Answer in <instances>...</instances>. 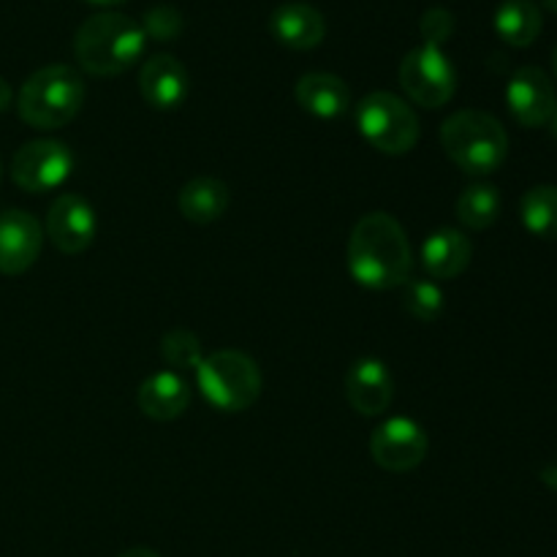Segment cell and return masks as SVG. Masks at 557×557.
I'll return each instance as SVG.
<instances>
[{"label": "cell", "mask_w": 557, "mask_h": 557, "mask_svg": "<svg viewBox=\"0 0 557 557\" xmlns=\"http://www.w3.org/2000/svg\"><path fill=\"white\" fill-rule=\"evenodd\" d=\"M41 223L25 210L0 212V272L22 275L36 264L41 253Z\"/></svg>", "instance_id": "13"}, {"label": "cell", "mask_w": 557, "mask_h": 557, "mask_svg": "<svg viewBox=\"0 0 557 557\" xmlns=\"http://www.w3.org/2000/svg\"><path fill=\"white\" fill-rule=\"evenodd\" d=\"M473 245L460 228H438L422 245V267L433 281H451L471 264Z\"/></svg>", "instance_id": "16"}, {"label": "cell", "mask_w": 557, "mask_h": 557, "mask_svg": "<svg viewBox=\"0 0 557 557\" xmlns=\"http://www.w3.org/2000/svg\"><path fill=\"white\" fill-rule=\"evenodd\" d=\"M348 272L373 292L403 288L413 275V253L406 232L389 212L359 218L348 237Z\"/></svg>", "instance_id": "1"}, {"label": "cell", "mask_w": 557, "mask_h": 557, "mask_svg": "<svg viewBox=\"0 0 557 557\" xmlns=\"http://www.w3.org/2000/svg\"><path fill=\"white\" fill-rule=\"evenodd\" d=\"M9 107H11V87H9V82L0 76V114H3Z\"/></svg>", "instance_id": "27"}, {"label": "cell", "mask_w": 557, "mask_h": 557, "mask_svg": "<svg viewBox=\"0 0 557 557\" xmlns=\"http://www.w3.org/2000/svg\"><path fill=\"white\" fill-rule=\"evenodd\" d=\"M348 406L362 417H381L389 411L392 397H395V381H392L389 368L375 357H362L346 370L343 381Z\"/></svg>", "instance_id": "12"}, {"label": "cell", "mask_w": 557, "mask_h": 557, "mask_svg": "<svg viewBox=\"0 0 557 557\" xmlns=\"http://www.w3.org/2000/svg\"><path fill=\"white\" fill-rule=\"evenodd\" d=\"M547 9L555 11V14H557V0H547Z\"/></svg>", "instance_id": "31"}, {"label": "cell", "mask_w": 557, "mask_h": 557, "mask_svg": "<svg viewBox=\"0 0 557 557\" xmlns=\"http://www.w3.org/2000/svg\"><path fill=\"white\" fill-rule=\"evenodd\" d=\"M47 234L54 248L65 256H76L92 245L98 234V218L90 201L79 194H63L52 201L47 215Z\"/></svg>", "instance_id": "10"}, {"label": "cell", "mask_w": 557, "mask_h": 557, "mask_svg": "<svg viewBox=\"0 0 557 557\" xmlns=\"http://www.w3.org/2000/svg\"><path fill=\"white\" fill-rule=\"evenodd\" d=\"M141 30H145V36L156 38V41H172L183 33V14L174 5H152L145 20H141Z\"/></svg>", "instance_id": "25"}, {"label": "cell", "mask_w": 557, "mask_h": 557, "mask_svg": "<svg viewBox=\"0 0 557 557\" xmlns=\"http://www.w3.org/2000/svg\"><path fill=\"white\" fill-rule=\"evenodd\" d=\"M74 163V152L65 141H27L16 150L14 161H11V180L27 194H49L71 177Z\"/></svg>", "instance_id": "8"}, {"label": "cell", "mask_w": 557, "mask_h": 557, "mask_svg": "<svg viewBox=\"0 0 557 557\" xmlns=\"http://www.w3.org/2000/svg\"><path fill=\"white\" fill-rule=\"evenodd\" d=\"M528 232L539 239H557V185H536L520 201Z\"/></svg>", "instance_id": "22"}, {"label": "cell", "mask_w": 557, "mask_h": 557, "mask_svg": "<svg viewBox=\"0 0 557 557\" xmlns=\"http://www.w3.org/2000/svg\"><path fill=\"white\" fill-rule=\"evenodd\" d=\"M145 44L147 36L139 22L117 11H101L82 22L74 38V54L87 74L117 76L141 58Z\"/></svg>", "instance_id": "2"}, {"label": "cell", "mask_w": 557, "mask_h": 557, "mask_svg": "<svg viewBox=\"0 0 557 557\" xmlns=\"http://www.w3.org/2000/svg\"><path fill=\"white\" fill-rule=\"evenodd\" d=\"M400 85L419 107L441 109L457 90L455 65L441 47L422 44L403 58Z\"/></svg>", "instance_id": "7"}, {"label": "cell", "mask_w": 557, "mask_h": 557, "mask_svg": "<svg viewBox=\"0 0 557 557\" xmlns=\"http://www.w3.org/2000/svg\"><path fill=\"white\" fill-rule=\"evenodd\" d=\"M403 305L408 313L422 324H433L441 319L446 308V297L435 281H408L403 286Z\"/></svg>", "instance_id": "23"}, {"label": "cell", "mask_w": 557, "mask_h": 557, "mask_svg": "<svg viewBox=\"0 0 557 557\" xmlns=\"http://www.w3.org/2000/svg\"><path fill=\"white\" fill-rule=\"evenodd\" d=\"M506 103H509V112L515 114L517 123L525 125V128L547 125L557 107L555 87L547 71L536 69V65L515 71L509 87H506Z\"/></svg>", "instance_id": "11"}, {"label": "cell", "mask_w": 557, "mask_h": 557, "mask_svg": "<svg viewBox=\"0 0 557 557\" xmlns=\"http://www.w3.org/2000/svg\"><path fill=\"white\" fill-rule=\"evenodd\" d=\"M500 218V190L487 183H473L457 199V221L473 232H484Z\"/></svg>", "instance_id": "21"}, {"label": "cell", "mask_w": 557, "mask_h": 557, "mask_svg": "<svg viewBox=\"0 0 557 557\" xmlns=\"http://www.w3.org/2000/svg\"><path fill=\"white\" fill-rule=\"evenodd\" d=\"M294 96L305 112L319 120H337L351 107V90L346 82L335 74H324V71L299 76Z\"/></svg>", "instance_id": "17"}, {"label": "cell", "mask_w": 557, "mask_h": 557, "mask_svg": "<svg viewBox=\"0 0 557 557\" xmlns=\"http://www.w3.org/2000/svg\"><path fill=\"white\" fill-rule=\"evenodd\" d=\"M141 98L158 112H174L190 92L188 69L174 54H152L139 71Z\"/></svg>", "instance_id": "14"}, {"label": "cell", "mask_w": 557, "mask_h": 557, "mask_svg": "<svg viewBox=\"0 0 557 557\" xmlns=\"http://www.w3.org/2000/svg\"><path fill=\"white\" fill-rule=\"evenodd\" d=\"M120 557H161L156 553V549H147V547H134L128 549V553H123Z\"/></svg>", "instance_id": "28"}, {"label": "cell", "mask_w": 557, "mask_h": 557, "mask_svg": "<svg viewBox=\"0 0 557 557\" xmlns=\"http://www.w3.org/2000/svg\"><path fill=\"white\" fill-rule=\"evenodd\" d=\"M228 201H232L228 185L218 177H194L183 185L177 196L183 218L196 226H210L221 221L228 210Z\"/></svg>", "instance_id": "19"}, {"label": "cell", "mask_w": 557, "mask_h": 557, "mask_svg": "<svg viewBox=\"0 0 557 557\" xmlns=\"http://www.w3.org/2000/svg\"><path fill=\"white\" fill-rule=\"evenodd\" d=\"M549 123H553V134L557 136V107H555V112H553V117H549Z\"/></svg>", "instance_id": "30"}, {"label": "cell", "mask_w": 557, "mask_h": 557, "mask_svg": "<svg viewBox=\"0 0 557 557\" xmlns=\"http://www.w3.org/2000/svg\"><path fill=\"white\" fill-rule=\"evenodd\" d=\"M194 373L205 400L223 413L248 411L261 395L259 364L234 348L207 354Z\"/></svg>", "instance_id": "5"}, {"label": "cell", "mask_w": 557, "mask_h": 557, "mask_svg": "<svg viewBox=\"0 0 557 557\" xmlns=\"http://www.w3.org/2000/svg\"><path fill=\"white\" fill-rule=\"evenodd\" d=\"M357 128L373 150L406 156L419 141L417 112L395 92H370L357 107Z\"/></svg>", "instance_id": "6"}, {"label": "cell", "mask_w": 557, "mask_h": 557, "mask_svg": "<svg viewBox=\"0 0 557 557\" xmlns=\"http://www.w3.org/2000/svg\"><path fill=\"white\" fill-rule=\"evenodd\" d=\"M92 5H120V3H128V0H87Z\"/></svg>", "instance_id": "29"}, {"label": "cell", "mask_w": 557, "mask_h": 557, "mask_svg": "<svg viewBox=\"0 0 557 557\" xmlns=\"http://www.w3.org/2000/svg\"><path fill=\"white\" fill-rule=\"evenodd\" d=\"M495 33L509 47H531L542 33V11L531 0H506L495 11Z\"/></svg>", "instance_id": "20"}, {"label": "cell", "mask_w": 557, "mask_h": 557, "mask_svg": "<svg viewBox=\"0 0 557 557\" xmlns=\"http://www.w3.org/2000/svg\"><path fill=\"white\" fill-rule=\"evenodd\" d=\"M85 103V82L71 65H47L27 76L22 85L16 109L27 125L38 131L63 128L79 114Z\"/></svg>", "instance_id": "4"}, {"label": "cell", "mask_w": 557, "mask_h": 557, "mask_svg": "<svg viewBox=\"0 0 557 557\" xmlns=\"http://www.w3.org/2000/svg\"><path fill=\"white\" fill-rule=\"evenodd\" d=\"M441 145L446 156L471 177H487L498 172L509 156V136L500 120L479 109L455 112L441 125Z\"/></svg>", "instance_id": "3"}, {"label": "cell", "mask_w": 557, "mask_h": 557, "mask_svg": "<svg viewBox=\"0 0 557 557\" xmlns=\"http://www.w3.org/2000/svg\"><path fill=\"white\" fill-rule=\"evenodd\" d=\"M428 446L430 441L422 424L408 417H395L373 430L370 455L384 471L406 473L422 466L424 457H428Z\"/></svg>", "instance_id": "9"}, {"label": "cell", "mask_w": 557, "mask_h": 557, "mask_svg": "<svg viewBox=\"0 0 557 557\" xmlns=\"http://www.w3.org/2000/svg\"><path fill=\"white\" fill-rule=\"evenodd\" d=\"M161 357L163 362L177 370H196L201 364V359H205V351H201V341L194 332L172 330L163 335Z\"/></svg>", "instance_id": "24"}, {"label": "cell", "mask_w": 557, "mask_h": 557, "mask_svg": "<svg viewBox=\"0 0 557 557\" xmlns=\"http://www.w3.org/2000/svg\"><path fill=\"white\" fill-rule=\"evenodd\" d=\"M270 30L283 47L297 49V52H308L315 49L326 36V20L319 9L310 3H283L272 11Z\"/></svg>", "instance_id": "15"}, {"label": "cell", "mask_w": 557, "mask_h": 557, "mask_svg": "<svg viewBox=\"0 0 557 557\" xmlns=\"http://www.w3.org/2000/svg\"><path fill=\"white\" fill-rule=\"evenodd\" d=\"M553 69H555V76H557V47H555V52H553Z\"/></svg>", "instance_id": "32"}, {"label": "cell", "mask_w": 557, "mask_h": 557, "mask_svg": "<svg viewBox=\"0 0 557 557\" xmlns=\"http://www.w3.org/2000/svg\"><path fill=\"white\" fill-rule=\"evenodd\" d=\"M190 403V386L185 384L183 375L163 370V373L150 375L139 386V408L145 417L156 422H172L185 413Z\"/></svg>", "instance_id": "18"}, {"label": "cell", "mask_w": 557, "mask_h": 557, "mask_svg": "<svg viewBox=\"0 0 557 557\" xmlns=\"http://www.w3.org/2000/svg\"><path fill=\"white\" fill-rule=\"evenodd\" d=\"M455 30V16L446 9H430L428 14L422 16V38L424 44H433V47H441L446 38Z\"/></svg>", "instance_id": "26"}, {"label": "cell", "mask_w": 557, "mask_h": 557, "mask_svg": "<svg viewBox=\"0 0 557 557\" xmlns=\"http://www.w3.org/2000/svg\"><path fill=\"white\" fill-rule=\"evenodd\" d=\"M0 180H3V163H0Z\"/></svg>", "instance_id": "33"}]
</instances>
